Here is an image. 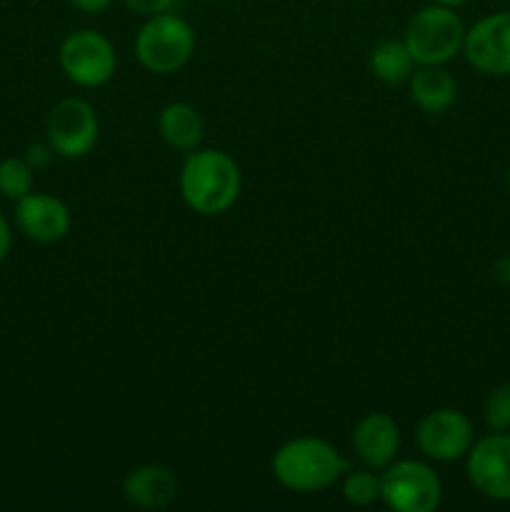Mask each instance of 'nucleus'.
<instances>
[{"instance_id":"nucleus-6","label":"nucleus","mask_w":510,"mask_h":512,"mask_svg":"<svg viewBox=\"0 0 510 512\" xmlns=\"http://www.w3.org/2000/svg\"><path fill=\"white\" fill-rule=\"evenodd\" d=\"M60 68L65 78L73 80L80 88H98L105 85L115 73V48L98 30H75L60 43Z\"/></svg>"},{"instance_id":"nucleus-25","label":"nucleus","mask_w":510,"mask_h":512,"mask_svg":"<svg viewBox=\"0 0 510 512\" xmlns=\"http://www.w3.org/2000/svg\"><path fill=\"white\" fill-rule=\"evenodd\" d=\"M438 5H448V8H458V5H465L468 0H435Z\"/></svg>"},{"instance_id":"nucleus-7","label":"nucleus","mask_w":510,"mask_h":512,"mask_svg":"<svg viewBox=\"0 0 510 512\" xmlns=\"http://www.w3.org/2000/svg\"><path fill=\"white\" fill-rule=\"evenodd\" d=\"M468 480L480 495L510 503V433L493 430L468 450Z\"/></svg>"},{"instance_id":"nucleus-17","label":"nucleus","mask_w":510,"mask_h":512,"mask_svg":"<svg viewBox=\"0 0 510 512\" xmlns=\"http://www.w3.org/2000/svg\"><path fill=\"white\" fill-rule=\"evenodd\" d=\"M33 190V168L28 160L5 158L0 163V193L10 200H20Z\"/></svg>"},{"instance_id":"nucleus-2","label":"nucleus","mask_w":510,"mask_h":512,"mask_svg":"<svg viewBox=\"0 0 510 512\" xmlns=\"http://www.w3.org/2000/svg\"><path fill=\"white\" fill-rule=\"evenodd\" d=\"M348 473V460L320 438H293L273 455V475L293 493H318Z\"/></svg>"},{"instance_id":"nucleus-5","label":"nucleus","mask_w":510,"mask_h":512,"mask_svg":"<svg viewBox=\"0 0 510 512\" xmlns=\"http://www.w3.org/2000/svg\"><path fill=\"white\" fill-rule=\"evenodd\" d=\"M380 500L395 512H433L443 503V483L420 460H393L380 475Z\"/></svg>"},{"instance_id":"nucleus-20","label":"nucleus","mask_w":510,"mask_h":512,"mask_svg":"<svg viewBox=\"0 0 510 512\" xmlns=\"http://www.w3.org/2000/svg\"><path fill=\"white\" fill-rule=\"evenodd\" d=\"M133 13L143 15V18H153V15L170 13L175 5V0H123Z\"/></svg>"},{"instance_id":"nucleus-24","label":"nucleus","mask_w":510,"mask_h":512,"mask_svg":"<svg viewBox=\"0 0 510 512\" xmlns=\"http://www.w3.org/2000/svg\"><path fill=\"white\" fill-rule=\"evenodd\" d=\"M493 273L500 283H510V255H505V258H500L498 263H495Z\"/></svg>"},{"instance_id":"nucleus-13","label":"nucleus","mask_w":510,"mask_h":512,"mask_svg":"<svg viewBox=\"0 0 510 512\" xmlns=\"http://www.w3.org/2000/svg\"><path fill=\"white\" fill-rule=\"evenodd\" d=\"M123 495L133 508L163 510L178 498V478L165 465H140L125 475Z\"/></svg>"},{"instance_id":"nucleus-27","label":"nucleus","mask_w":510,"mask_h":512,"mask_svg":"<svg viewBox=\"0 0 510 512\" xmlns=\"http://www.w3.org/2000/svg\"><path fill=\"white\" fill-rule=\"evenodd\" d=\"M203 3H220V0H203Z\"/></svg>"},{"instance_id":"nucleus-16","label":"nucleus","mask_w":510,"mask_h":512,"mask_svg":"<svg viewBox=\"0 0 510 512\" xmlns=\"http://www.w3.org/2000/svg\"><path fill=\"white\" fill-rule=\"evenodd\" d=\"M370 70L383 83L398 85L410 80L415 70V60L410 55L405 40H383L370 53Z\"/></svg>"},{"instance_id":"nucleus-9","label":"nucleus","mask_w":510,"mask_h":512,"mask_svg":"<svg viewBox=\"0 0 510 512\" xmlns=\"http://www.w3.org/2000/svg\"><path fill=\"white\" fill-rule=\"evenodd\" d=\"M418 448L425 458L438 460V463H453L468 455L473 445V423L465 418L460 410L440 408L425 415L418 423Z\"/></svg>"},{"instance_id":"nucleus-19","label":"nucleus","mask_w":510,"mask_h":512,"mask_svg":"<svg viewBox=\"0 0 510 512\" xmlns=\"http://www.w3.org/2000/svg\"><path fill=\"white\" fill-rule=\"evenodd\" d=\"M483 418L490 430H510V383H500L485 395Z\"/></svg>"},{"instance_id":"nucleus-3","label":"nucleus","mask_w":510,"mask_h":512,"mask_svg":"<svg viewBox=\"0 0 510 512\" xmlns=\"http://www.w3.org/2000/svg\"><path fill=\"white\" fill-rule=\"evenodd\" d=\"M195 53V33L188 20L173 13L153 15L135 35V58L155 75H170L188 65Z\"/></svg>"},{"instance_id":"nucleus-12","label":"nucleus","mask_w":510,"mask_h":512,"mask_svg":"<svg viewBox=\"0 0 510 512\" xmlns=\"http://www.w3.org/2000/svg\"><path fill=\"white\" fill-rule=\"evenodd\" d=\"M355 458L370 470H385L400 450V428L388 413H368L353 430Z\"/></svg>"},{"instance_id":"nucleus-14","label":"nucleus","mask_w":510,"mask_h":512,"mask_svg":"<svg viewBox=\"0 0 510 512\" xmlns=\"http://www.w3.org/2000/svg\"><path fill=\"white\" fill-rule=\"evenodd\" d=\"M410 98L425 113H445L458 98V85L443 65H420L410 75Z\"/></svg>"},{"instance_id":"nucleus-26","label":"nucleus","mask_w":510,"mask_h":512,"mask_svg":"<svg viewBox=\"0 0 510 512\" xmlns=\"http://www.w3.org/2000/svg\"><path fill=\"white\" fill-rule=\"evenodd\" d=\"M505 180H508V188H510V168H508V173H505Z\"/></svg>"},{"instance_id":"nucleus-10","label":"nucleus","mask_w":510,"mask_h":512,"mask_svg":"<svg viewBox=\"0 0 510 512\" xmlns=\"http://www.w3.org/2000/svg\"><path fill=\"white\" fill-rule=\"evenodd\" d=\"M463 53L478 73L510 75V13H493L465 30Z\"/></svg>"},{"instance_id":"nucleus-23","label":"nucleus","mask_w":510,"mask_h":512,"mask_svg":"<svg viewBox=\"0 0 510 512\" xmlns=\"http://www.w3.org/2000/svg\"><path fill=\"white\" fill-rule=\"evenodd\" d=\"M10 243H13V235H10V225H8V220H5V215L0 213V263L8 258Z\"/></svg>"},{"instance_id":"nucleus-11","label":"nucleus","mask_w":510,"mask_h":512,"mask_svg":"<svg viewBox=\"0 0 510 512\" xmlns=\"http://www.w3.org/2000/svg\"><path fill=\"white\" fill-rule=\"evenodd\" d=\"M15 223L35 243H58L70 230V213L63 200L45 193H28L15 205Z\"/></svg>"},{"instance_id":"nucleus-8","label":"nucleus","mask_w":510,"mask_h":512,"mask_svg":"<svg viewBox=\"0 0 510 512\" xmlns=\"http://www.w3.org/2000/svg\"><path fill=\"white\" fill-rule=\"evenodd\" d=\"M48 143L63 158H83L98 140V115L88 100L65 98L48 115Z\"/></svg>"},{"instance_id":"nucleus-15","label":"nucleus","mask_w":510,"mask_h":512,"mask_svg":"<svg viewBox=\"0 0 510 512\" xmlns=\"http://www.w3.org/2000/svg\"><path fill=\"white\" fill-rule=\"evenodd\" d=\"M158 133L170 148L190 153L203 140V118L198 110L188 103L165 105L158 118Z\"/></svg>"},{"instance_id":"nucleus-4","label":"nucleus","mask_w":510,"mask_h":512,"mask_svg":"<svg viewBox=\"0 0 510 512\" xmlns=\"http://www.w3.org/2000/svg\"><path fill=\"white\" fill-rule=\"evenodd\" d=\"M465 25L448 5H428L408 20L405 45L415 65H445L463 50Z\"/></svg>"},{"instance_id":"nucleus-1","label":"nucleus","mask_w":510,"mask_h":512,"mask_svg":"<svg viewBox=\"0 0 510 512\" xmlns=\"http://www.w3.org/2000/svg\"><path fill=\"white\" fill-rule=\"evenodd\" d=\"M243 175L223 150H190L180 168V195L200 215H223L238 200Z\"/></svg>"},{"instance_id":"nucleus-22","label":"nucleus","mask_w":510,"mask_h":512,"mask_svg":"<svg viewBox=\"0 0 510 512\" xmlns=\"http://www.w3.org/2000/svg\"><path fill=\"white\" fill-rule=\"evenodd\" d=\"M73 8L83 10V13H103L113 0H68Z\"/></svg>"},{"instance_id":"nucleus-21","label":"nucleus","mask_w":510,"mask_h":512,"mask_svg":"<svg viewBox=\"0 0 510 512\" xmlns=\"http://www.w3.org/2000/svg\"><path fill=\"white\" fill-rule=\"evenodd\" d=\"M55 150L48 145H30L28 148V155H25V160L30 163V168H45V165L50 163V158H53Z\"/></svg>"},{"instance_id":"nucleus-18","label":"nucleus","mask_w":510,"mask_h":512,"mask_svg":"<svg viewBox=\"0 0 510 512\" xmlns=\"http://www.w3.org/2000/svg\"><path fill=\"white\" fill-rule=\"evenodd\" d=\"M343 498L358 508L380 500V475H375L370 468L348 473L343 480Z\"/></svg>"}]
</instances>
